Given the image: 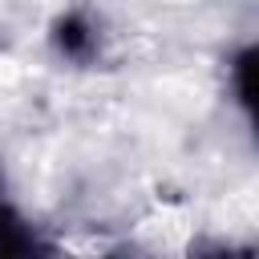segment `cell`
Wrapping results in <instances>:
<instances>
[{
  "label": "cell",
  "instance_id": "6da1fadb",
  "mask_svg": "<svg viewBox=\"0 0 259 259\" xmlns=\"http://www.w3.org/2000/svg\"><path fill=\"white\" fill-rule=\"evenodd\" d=\"M235 93L255 125V138H259V45L239 53V61H235Z\"/></svg>",
  "mask_w": 259,
  "mask_h": 259
},
{
  "label": "cell",
  "instance_id": "7a4b0ae2",
  "mask_svg": "<svg viewBox=\"0 0 259 259\" xmlns=\"http://www.w3.org/2000/svg\"><path fill=\"white\" fill-rule=\"evenodd\" d=\"M32 247V239L20 231V223L8 214V206L0 202V255H8V251H28Z\"/></svg>",
  "mask_w": 259,
  "mask_h": 259
}]
</instances>
